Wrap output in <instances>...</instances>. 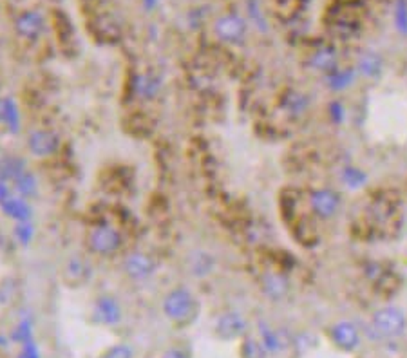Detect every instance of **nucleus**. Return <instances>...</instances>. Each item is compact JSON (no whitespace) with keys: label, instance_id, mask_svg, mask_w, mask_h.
I'll return each instance as SVG.
<instances>
[{"label":"nucleus","instance_id":"nucleus-17","mask_svg":"<svg viewBox=\"0 0 407 358\" xmlns=\"http://www.w3.org/2000/svg\"><path fill=\"white\" fill-rule=\"evenodd\" d=\"M11 187H13V190L19 196H22V198H31V196H35L38 190V181L37 178L31 174V172H28V170H24L22 174H19L17 178L11 181Z\"/></svg>","mask_w":407,"mask_h":358},{"label":"nucleus","instance_id":"nucleus-2","mask_svg":"<svg viewBox=\"0 0 407 358\" xmlns=\"http://www.w3.org/2000/svg\"><path fill=\"white\" fill-rule=\"evenodd\" d=\"M88 244L91 252L100 257H113L122 248V234L110 225L101 223L89 230Z\"/></svg>","mask_w":407,"mask_h":358},{"label":"nucleus","instance_id":"nucleus-13","mask_svg":"<svg viewBox=\"0 0 407 358\" xmlns=\"http://www.w3.org/2000/svg\"><path fill=\"white\" fill-rule=\"evenodd\" d=\"M311 210L320 217H331L339 208V198L331 190H317L310 198Z\"/></svg>","mask_w":407,"mask_h":358},{"label":"nucleus","instance_id":"nucleus-20","mask_svg":"<svg viewBox=\"0 0 407 358\" xmlns=\"http://www.w3.org/2000/svg\"><path fill=\"white\" fill-rule=\"evenodd\" d=\"M242 358H266V351L263 342H257L256 339H247L242 342L241 348Z\"/></svg>","mask_w":407,"mask_h":358},{"label":"nucleus","instance_id":"nucleus-4","mask_svg":"<svg viewBox=\"0 0 407 358\" xmlns=\"http://www.w3.org/2000/svg\"><path fill=\"white\" fill-rule=\"evenodd\" d=\"M122 270L131 280H147L156 273L158 262L149 253L131 252L122 261Z\"/></svg>","mask_w":407,"mask_h":358},{"label":"nucleus","instance_id":"nucleus-15","mask_svg":"<svg viewBox=\"0 0 407 358\" xmlns=\"http://www.w3.org/2000/svg\"><path fill=\"white\" fill-rule=\"evenodd\" d=\"M288 280L286 277H283L281 273H266L263 277V291L266 293L268 298H274V300H281V298L286 297L288 293Z\"/></svg>","mask_w":407,"mask_h":358},{"label":"nucleus","instance_id":"nucleus-21","mask_svg":"<svg viewBox=\"0 0 407 358\" xmlns=\"http://www.w3.org/2000/svg\"><path fill=\"white\" fill-rule=\"evenodd\" d=\"M15 239L19 241L20 244H29L33 241V235H35V228H33L31 221H20L15 225Z\"/></svg>","mask_w":407,"mask_h":358},{"label":"nucleus","instance_id":"nucleus-19","mask_svg":"<svg viewBox=\"0 0 407 358\" xmlns=\"http://www.w3.org/2000/svg\"><path fill=\"white\" fill-rule=\"evenodd\" d=\"M283 107H284V110H288L290 114L299 116L308 109V100L304 94H301V92L292 91V92H288L286 96H284Z\"/></svg>","mask_w":407,"mask_h":358},{"label":"nucleus","instance_id":"nucleus-25","mask_svg":"<svg viewBox=\"0 0 407 358\" xmlns=\"http://www.w3.org/2000/svg\"><path fill=\"white\" fill-rule=\"evenodd\" d=\"M161 358H190V355L181 348H170L161 355Z\"/></svg>","mask_w":407,"mask_h":358},{"label":"nucleus","instance_id":"nucleus-12","mask_svg":"<svg viewBox=\"0 0 407 358\" xmlns=\"http://www.w3.org/2000/svg\"><path fill=\"white\" fill-rule=\"evenodd\" d=\"M161 89H163L161 78L152 73L138 74V76H134L133 80L134 96H138L140 100H145V101L156 100V98L160 96Z\"/></svg>","mask_w":407,"mask_h":358},{"label":"nucleus","instance_id":"nucleus-9","mask_svg":"<svg viewBox=\"0 0 407 358\" xmlns=\"http://www.w3.org/2000/svg\"><path fill=\"white\" fill-rule=\"evenodd\" d=\"M92 318L101 326H116L122 322V304L110 295H101L94 300Z\"/></svg>","mask_w":407,"mask_h":358},{"label":"nucleus","instance_id":"nucleus-11","mask_svg":"<svg viewBox=\"0 0 407 358\" xmlns=\"http://www.w3.org/2000/svg\"><path fill=\"white\" fill-rule=\"evenodd\" d=\"M331 340L342 351H355L360 346V333L351 322H339L331 327Z\"/></svg>","mask_w":407,"mask_h":358},{"label":"nucleus","instance_id":"nucleus-28","mask_svg":"<svg viewBox=\"0 0 407 358\" xmlns=\"http://www.w3.org/2000/svg\"><path fill=\"white\" fill-rule=\"evenodd\" d=\"M4 160V152H2V148H0V161Z\"/></svg>","mask_w":407,"mask_h":358},{"label":"nucleus","instance_id":"nucleus-14","mask_svg":"<svg viewBox=\"0 0 407 358\" xmlns=\"http://www.w3.org/2000/svg\"><path fill=\"white\" fill-rule=\"evenodd\" d=\"M0 125L10 133L20 130V112L11 98H0Z\"/></svg>","mask_w":407,"mask_h":358},{"label":"nucleus","instance_id":"nucleus-8","mask_svg":"<svg viewBox=\"0 0 407 358\" xmlns=\"http://www.w3.org/2000/svg\"><path fill=\"white\" fill-rule=\"evenodd\" d=\"M247 327L248 322L241 313L226 312L215 321V335L221 340H235L247 333Z\"/></svg>","mask_w":407,"mask_h":358},{"label":"nucleus","instance_id":"nucleus-10","mask_svg":"<svg viewBox=\"0 0 407 358\" xmlns=\"http://www.w3.org/2000/svg\"><path fill=\"white\" fill-rule=\"evenodd\" d=\"M44 26H46L44 15L37 10L24 11L15 20V29L19 33V37L26 40H37L44 31Z\"/></svg>","mask_w":407,"mask_h":358},{"label":"nucleus","instance_id":"nucleus-27","mask_svg":"<svg viewBox=\"0 0 407 358\" xmlns=\"http://www.w3.org/2000/svg\"><path fill=\"white\" fill-rule=\"evenodd\" d=\"M143 2H145L147 8H151V10H152V8H154L156 4H158V0H143Z\"/></svg>","mask_w":407,"mask_h":358},{"label":"nucleus","instance_id":"nucleus-5","mask_svg":"<svg viewBox=\"0 0 407 358\" xmlns=\"http://www.w3.org/2000/svg\"><path fill=\"white\" fill-rule=\"evenodd\" d=\"M28 151L33 157L47 160L60 151L58 134L49 129H35L28 136Z\"/></svg>","mask_w":407,"mask_h":358},{"label":"nucleus","instance_id":"nucleus-18","mask_svg":"<svg viewBox=\"0 0 407 358\" xmlns=\"http://www.w3.org/2000/svg\"><path fill=\"white\" fill-rule=\"evenodd\" d=\"M311 67H315L319 71H331L337 62V53L331 47H320L311 56Z\"/></svg>","mask_w":407,"mask_h":358},{"label":"nucleus","instance_id":"nucleus-6","mask_svg":"<svg viewBox=\"0 0 407 358\" xmlns=\"http://www.w3.org/2000/svg\"><path fill=\"white\" fill-rule=\"evenodd\" d=\"M214 33L226 44H239L247 35V22L235 13L221 15L214 22Z\"/></svg>","mask_w":407,"mask_h":358},{"label":"nucleus","instance_id":"nucleus-7","mask_svg":"<svg viewBox=\"0 0 407 358\" xmlns=\"http://www.w3.org/2000/svg\"><path fill=\"white\" fill-rule=\"evenodd\" d=\"M62 279L71 288H80L91 282L92 279V266L80 255H71L64 262L62 268Z\"/></svg>","mask_w":407,"mask_h":358},{"label":"nucleus","instance_id":"nucleus-1","mask_svg":"<svg viewBox=\"0 0 407 358\" xmlns=\"http://www.w3.org/2000/svg\"><path fill=\"white\" fill-rule=\"evenodd\" d=\"M161 309L170 322H174L178 326H187L197 317L199 304L190 289L178 286L165 295L163 302H161Z\"/></svg>","mask_w":407,"mask_h":358},{"label":"nucleus","instance_id":"nucleus-26","mask_svg":"<svg viewBox=\"0 0 407 358\" xmlns=\"http://www.w3.org/2000/svg\"><path fill=\"white\" fill-rule=\"evenodd\" d=\"M20 358H38V353L37 349H35V346L29 342L28 346H26V349L22 351V355H20Z\"/></svg>","mask_w":407,"mask_h":358},{"label":"nucleus","instance_id":"nucleus-23","mask_svg":"<svg viewBox=\"0 0 407 358\" xmlns=\"http://www.w3.org/2000/svg\"><path fill=\"white\" fill-rule=\"evenodd\" d=\"M101 358H134V349L128 344H115L106 349Z\"/></svg>","mask_w":407,"mask_h":358},{"label":"nucleus","instance_id":"nucleus-24","mask_svg":"<svg viewBox=\"0 0 407 358\" xmlns=\"http://www.w3.org/2000/svg\"><path fill=\"white\" fill-rule=\"evenodd\" d=\"M360 67L366 74H375L376 71H379V67H380L379 60H376L375 56H364V58H362V62H360Z\"/></svg>","mask_w":407,"mask_h":358},{"label":"nucleus","instance_id":"nucleus-16","mask_svg":"<svg viewBox=\"0 0 407 358\" xmlns=\"http://www.w3.org/2000/svg\"><path fill=\"white\" fill-rule=\"evenodd\" d=\"M259 330H261V335H263L261 342L268 353H277V351H283V349L288 346V339H284V335L281 333V331L272 330V327L266 326L265 322H261Z\"/></svg>","mask_w":407,"mask_h":358},{"label":"nucleus","instance_id":"nucleus-22","mask_svg":"<svg viewBox=\"0 0 407 358\" xmlns=\"http://www.w3.org/2000/svg\"><path fill=\"white\" fill-rule=\"evenodd\" d=\"M190 264H192L190 270H192L196 275H206V273L212 270V266H214V261H212L206 253H196Z\"/></svg>","mask_w":407,"mask_h":358},{"label":"nucleus","instance_id":"nucleus-3","mask_svg":"<svg viewBox=\"0 0 407 358\" xmlns=\"http://www.w3.org/2000/svg\"><path fill=\"white\" fill-rule=\"evenodd\" d=\"M373 327L380 336L397 339L406 331V317L397 308H382L373 315Z\"/></svg>","mask_w":407,"mask_h":358}]
</instances>
